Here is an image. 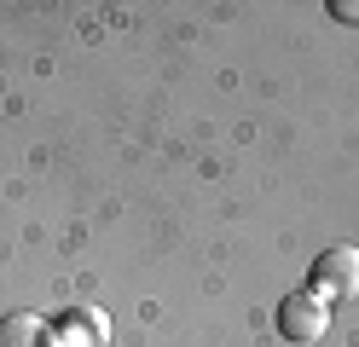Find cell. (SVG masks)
Masks as SVG:
<instances>
[{
  "label": "cell",
  "instance_id": "6da1fadb",
  "mask_svg": "<svg viewBox=\"0 0 359 347\" xmlns=\"http://www.w3.org/2000/svg\"><path fill=\"white\" fill-rule=\"evenodd\" d=\"M313 301H353L359 295V249L353 243H330L319 261H313Z\"/></svg>",
  "mask_w": 359,
  "mask_h": 347
},
{
  "label": "cell",
  "instance_id": "7a4b0ae2",
  "mask_svg": "<svg viewBox=\"0 0 359 347\" xmlns=\"http://www.w3.org/2000/svg\"><path fill=\"white\" fill-rule=\"evenodd\" d=\"M325 330H330V307H325V301H313L307 290H296V295L278 301V336L284 341H319Z\"/></svg>",
  "mask_w": 359,
  "mask_h": 347
},
{
  "label": "cell",
  "instance_id": "277c9868",
  "mask_svg": "<svg viewBox=\"0 0 359 347\" xmlns=\"http://www.w3.org/2000/svg\"><path fill=\"white\" fill-rule=\"evenodd\" d=\"M330 12L342 18V23H359V0H330Z\"/></svg>",
  "mask_w": 359,
  "mask_h": 347
},
{
  "label": "cell",
  "instance_id": "3957f363",
  "mask_svg": "<svg viewBox=\"0 0 359 347\" xmlns=\"http://www.w3.org/2000/svg\"><path fill=\"white\" fill-rule=\"evenodd\" d=\"M0 347H58V330L41 313H6L0 318Z\"/></svg>",
  "mask_w": 359,
  "mask_h": 347
}]
</instances>
